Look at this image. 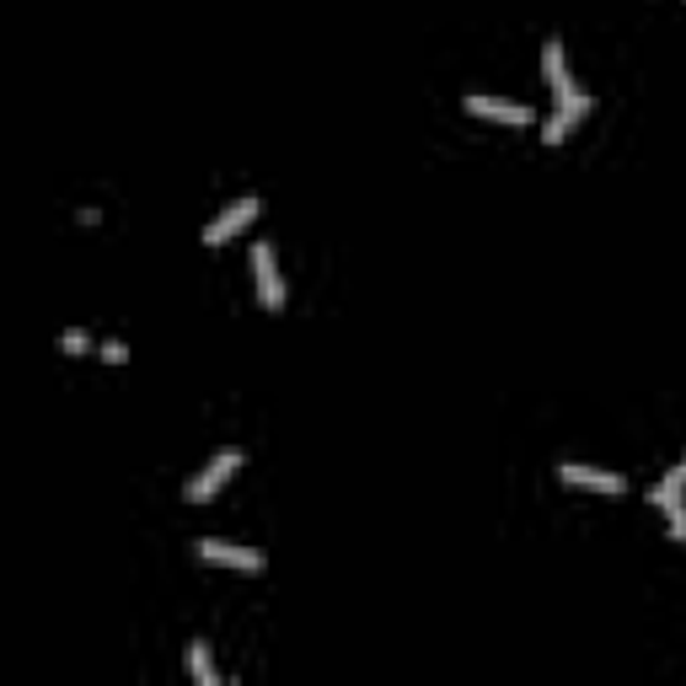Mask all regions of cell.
<instances>
[{
    "instance_id": "cell-1",
    "label": "cell",
    "mask_w": 686,
    "mask_h": 686,
    "mask_svg": "<svg viewBox=\"0 0 686 686\" xmlns=\"http://www.w3.org/2000/svg\"><path fill=\"white\" fill-rule=\"evenodd\" d=\"M205 564H220V568H247V574H264L269 568V558L258 553V547H237V541H215V537H205L199 547H193Z\"/></svg>"
},
{
    "instance_id": "cell-2",
    "label": "cell",
    "mask_w": 686,
    "mask_h": 686,
    "mask_svg": "<svg viewBox=\"0 0 686 686\" xmlns=\"http://www.w3.org/2000/svg\"><path fill=\"white\" fill-rule=\"evenodd\" d=\"M252 279H258V300L269 306V311H279L285 306V279H279V264H274V241H258L252 252Z\"/></svg>"
},
{
    "instance_id": "cell-3",
    "label": "cell",
    "mask_w": 686,
    "mask_h": 686,
    "mask_svg": "<svg viewBox=\"0 0 686 686\" xmlns=\"http://www.w3.org/2000/svg\"><path fill=\"white\" fill-rule=\"evenodd\" d=\"M258 215H264V205H258V199H237V205H226V209H220V215H215V220L205 226V247H220V241H231L241 226H252Z\"/></svg>"
},
{
    "instance_id": "cell-4",
    "label": "cell",
    "mask_w": 686,
    "mask_h": 686,
    "mask_svg": "<svg viewBox=\"0 0 686 686\" xmlns=\"http://www.w3.org/2000/svg\"><path fill=\"white\" fill-rule=\"evenodd\" d=\"M237 467H241V450H237V446L215 450V456H209V467H205V473H199V478L188 483V499H193V505H205L209 494H215V488H220V483L231 478V473H237Z\"/></svg>"
},
{
    "instance_id": "cell-5",
    "label": "cell",
    "mask_w": 686,
    "mask_h": 686,
    "mask_svg": "<svg viewBox=\"0 0 686 686\" xmlns=\"http://www.w3.org/2000/svg\"><path fill=\"white\" fill-rule=\"evenodd\" d=\"M585 113H590V97H585V91H568V97H558L553 119L541 123V140H547V146H558V140H564V135L585 119Z\"/></svg>"
},
{
    "instance_id": "cell-6",
    "label": "cell",
    "mask_w": 686,
    "mask_h": 686,
    "mask_svg": "<svg viewBox=\"0 0 686 686\" xmlns=\"http://www.w3.org/2000/svg\"><path fill=\"white\" fill-rule=\"evenodd\" d=\"M558 478L574 483V488H600V494H623L627 488L623 473H600V467H585V461H558Z\"/></svg>"
},
{
    "instance_id": "cell-7",
    "label": "cell",
    "mask_w": 686,
    "mask_h": 686,
    "mask_svg": "<svg viewBox=\"0 0 686 686\" xmlns=\"http://www.w3.org/2000/svg\"><path fill=\"white\" fill-rule=\"evenodd\" d=\"M682 488H686V483L676 478V473H665V478L655 483V505L670 515V537H676V541H686V505H682Z\"/></svg>"
},
{
    "instance_id": "cell-8",
    "label": "cell",
    "mask_w": 686,
    "mask_h": 686,
    "mask_svg": "<svg viewBox=\"0 0 686 686\" xmlns=\"http://www.w3.org/2000/svg\"><path fill=\"white\" fill-rule=\"evenodd\" d=\"M467 113L499 119V123H531V108L526 102H505V97H467Z\"/></svg>"
},
{
    "instance_id": "cell-9",
    "label": "cell",
    "mask_w": 686,
    "mask_h": 686,
    "mask_svg": "<svg viewBox=\"0 0 686 686\" xmlns=\"http://www.w3.org/2000/svg\"><path fill=\"white\" fill-rule=\"evenodd\" d=\"M541 70H547V87H553V97L579 91V87H574V76H568V60H564V43H558V38H547V43H541Z\"/></svg>"
},
{
    "instance_id": "cell-10",
    "label": "cell",
    "mask_w": 686,
    "mask_h": 686,
    "mask_svg": "<svg viewBox=\"0 0 686 686\" xmlns=\"http://www.w3.org/2000/svg\"><path fill=\"white\" fill-rule=\"evenodd\" d=\"M188 670H193V682H199V686H220V676H215V659H209L205 644H188Z\"/></svg>"
},
{
    "instance_id": "cell-11",
    "label": "cell",
    "mask_w": 686,
    "mask_h": 686,
    "mask_svg": "<svg viewBox=\"0 0 686 686\" xmlns=\"http://www.w3.org/2000/svg\"><path fill=\"white\" fill-rule=\"evenodd\" d=\"M60 349H64V355H87V349H91V338H87L81 328H70V332L60 338Z\"/></svg>"
},
{
    "instance_id": "cell-12",
    "label": "cell",
    "mask_w": 686,
    "mask_h": 686,
    "mask_svg": "<svg viewBox=\"0 0 686 686\" xmlns=\"http://www.w3.org/2000/svg\"><path fill=\"white\" fill-rule=\"evenodd\" d=\"M123 355H129V344H119V338H108V344H102V359H113V365H119Z\"/></svg>"
},
{
    "instance_id": "cell-13",
    "label": "cell",
    "mask_w": 686,
    "mask_h": 686,
    "mask_svg": "<svg viewBox=\"0 0 686 686\" xmlns=\"http://www.w3.org/2000/svg\"><path fill=\"white\" fill-rule=\"evenodd\" d=\"M670 473H676V478L686 483V456H682V461H676V467H670Z\"/></svg>"
}]
</instances>
